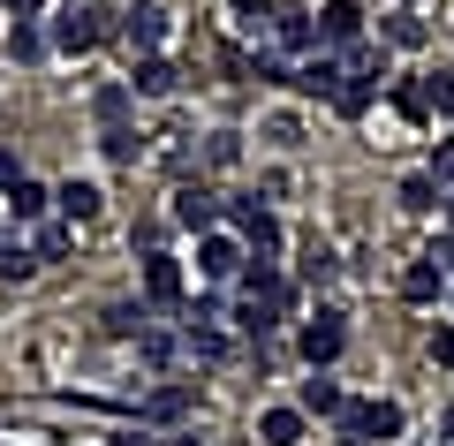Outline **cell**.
Segmentation results:
<instances>
[{"label": "cell", "mask_w": 454, "mask_h": 446, "mask_svg": "<svg viewBox=\"0 0 454 446\" xmlns=\"http://www.w3.org/2000/svg\"><path fill=\"white\" fill-rule=\"evenodd\" d=\"M46 38H53L61 53H91V46H106V38H121V16H114L106 0H98V8H61Z\"/></svg>", "instance_id": "obj_1"}, {"label": "cell", "mask_w": 454, "mask_h": 446, "mask_svg": "<svg viewBox=\"0 0 454 446\" xmlns=\"http://www.w3.org/2000/svg\"><path fill=\"white\" fill-rule=\"evenodd\" d=\"M333 424H340V439H348V446H372V439H402L409 416H402V401H348Z\"/></svg>", "instance_id": "obj_2"}, {"label": "cell", "mask_w": 454, "mask_h": 446, "mask_svg": "<svg viewBox=\"0 0 454 446\" xmlns=\"http://www.w3.org/2000/svg\"><path fill=\"white\" fill-rule=\"evenodd\" d=\"M340 348H348V325H340V310H318V318L295 325V356H303L310 371H333Z\"/></svg>", "instance_id": "obj_3"}, {"label": "cell", "mask_w": 454, "mask_h": 446, "mask_svg": "<svg viewBox=\"0 0 454 446\" xmlns=\"http://www.w3.org/2000/svg\"><path fill=\"white\" fill-rule=\"evenodd\" d=\"M227 220H235V235H243L250 257H280V220L258 205V197H227Z\"/></svg>", "instance_id": "obj_4"}, {"label": "cell", "mask_w": 454, "mask_h": 446, "mask_svg": "<svg viewBox=\"0 0 454 446\" xmlns=\"http://www.w3.org/2000/svg\"><path fill=\"white\" fill-rule=\"evenodd\" d=\"M167 212H175V227H190V235H212V227L227 220V205L205 190V182H175V205Z\"/></svg>", "instance_id": "obj_5"}, {"label": "cell", "mask_w": 454, "mask_h": 446, "mask_svg": "<svg viewBox=\"0 0 454 446\" xmlns=\"http://www.w3.org/2000/svg\"><path fill=\"white\" fill-rule=\"evenodd\" d=\"M243 265H250V250H243V235H197V272L205 280H243Z\"/></svg>", "instance_id": "obj_6"}, {"label": "cell", "mask_w": 454, "mask_h": 446, "mask_svg": "<svg viewBox=\"0 0 454 446\" xmlns=\"http://www.w3.org/2000/svg\"><path fill=\"white\" fill-rule=\"evenodd\" d=\"M121 46H129L137 61H152V53L167 46V8H152V0H137V8H121Z\"/></svg>", "instance_id": "obj_7"}, {"label": "cell", "mask_w": 454, "mask_h": 446, "mask_svg": "<svg viewBox=\"0 0 454 446\" xmlns=\"http://www.w3.org/2000/svg\"><path fill=\"white\" fill-rule=\"evenodd\" d=\"M288 91H303V98H333L340 91V53H303V61H295V76H288Z\"/></svg>", "instance_id": "obj_8"}, {"label": "cell", "mask_w": 454, "mask_h": 446, "mask_svg": "<svg viewBox=\"0 0 454 446\" xmlns=\"http://www.w3.org/2000/svg\"><path fill=\"white\" fill-rule=\"evenodd\" d=\"M364 38V8L356 0H325L318 8V46H356Z\"/></svg>", "instance_id": "obj_9"}, {"label": "cell", "mask_w": 454, "mask_h": 446, "mask_svg": "<svg viewBox=\"0 0 454 446\" xmlns=\"http://www.w3.org/2000/svg\"><path fill=\"white\" fill-rule=\"evenodd\" d=\"M295 409H303V416H340V409H348V394H340L333 371H310V379L295 386Z\"/></svg>", "instance_id": "obj_10"}, {"label": "cell", "mask_w": 454, "mask_h": 446, "mask_svg": "<svg viewBox=\"0 0 454 446\" xmlns=\"http://www.w3.org/2000/svg\"><path fill=\"white\" fill-rule=\"evenodd\" d=\"M182 287H190V280H182V257L152 250L145 257V295H152V303H182Z\"/></svg>", "instance_id": "obj_11"}, {"label": "cell", "mask_w": 454, "mask_h": 446, "mask_svg": "<svg viewBox=\"0 0 454 446\" xmlns=\"http://www.w3.org/2000/svg\"><path fill=\"white\" fill-rule=\"evenodd\" d=\"M129 91H137V98H175V91H182V68L167 61V53H152V61H137Z\"/></svg>", "instance_id": "obj_12"}, {"label": "cell", "mask_w": 454, "mask_h": 446, "mask_svg": "<svg viewBox=\"0 0 454 446\" xmlns=\"http://www.w3.org/2000/svg\"><path fill=\"white\" fill-rule=\"evenodd\" d=\"M439 295H447V272L432 257H409L402 265V303H439Z\"/></svg>", "instance_id": "obj_13"}, {"label": "cell", "mask_w": 454, "mask_h": 446, "mask_svg": "<svg viewBox=\"0 0 454 446\" xmlns=\"http://www.w3.org/2000/svg\"><path fill=\"white\" fill-rule=\"evenodd\" d=\"M53 205H61V220H68V227H91L98 212H106V197H98L91 182H61V190H53Z\"/></svg>", "instance_id": "obj_14"}, {"label": "cell", "mask_w": 454, "mask_h": 446, "mask_svg": "<svg viewBox=\"0 0 454 446\" xmlns=\"http://www.w3.org/2000/svg\"><path fill=\"white\" fill-rule=\"evenodd\" d=\"M303 431H310V416L295 409V401H288V409H265V416H258V439H265V446H303Z\"/></svg>", "instance_id": "obj_15"}, {"label": "cell", "mask_w": 454, "mask_h": 446, "mask_svg": "<svg viewBox=\"0 0 454 446\" xmlns=\"http://www.w3.org/2000/svg\"><path fill=\"white\" fill-rule=\"evenodd\" d=\"M340 76L387 83V46H372V38H356V46H340Z\"/></svg>", "instance_id": "obj_16"}, {"label": "cell", "mask_w": 454, "mask_h": 446, "mask_svg": "<svg viewBox=\"0 0 454 446\" xmlns=\"http://www.w3.org/2000/svg\"><path fill=\"white\" fill-rule=\"evenodd\" d=\"M325 106H333L340 121H364V113L379 106V83H364V76H340V91L325 98Z\"/></svg>", "instance_id": "obj_17"}, {"label": "cell", "mask_w": 454, "mask_h": 446, "mask_svg": "<svg viewBox=\"0 0 454 446\" xmlns=\"http://www.w3.org/2000/svg\"><path fill=\"white\" fill-rule=\"evenodd\" d=\"M129 106H137V91H129V76H121V83H98V98H91V113H98V129H121V121H129Z\"/></svg>", "instance_id": "obj_18"}, {"label": "cell", "mask_w": 454, "mask_h": 446, "mask_svg": "<svg viewBox=\"0 0 454 446\" xmlns=\"http://www.w3.org/2000/svg\"><path fill=\"white\" fill-rule=\"evenodd\" d=\"M424 38H432V23H424L417 8H394V16L379 23V46H424Z\"/></svg>", "instance_id": "obj_19"}, {"label": "cell", "mask_w": 454, "mask_h": 446, "mask_svg": "<svg viewBox=\"0 0 454 446\" xmlns=\"http://www.w3.org/2000/svg\"><path fill=\"white\" fill-rule=\"evenodd\" d=\"M387 106L402 113V121H432V98H424V76H402V83H387Z\"/></svg>", "instance_id": "obj_20"}, {"label": "cell", "mask_w": 454, "mask_h": 446, "mask_svg": "<svg viewBox=\"0 0 454 446\" xmlns=\"http://www.w3.org/2000/svg\"><path fill=\"white\" fill-rule=\"evenodd\" d=\"M98 152H106L114 167H137V160H145V137H137L129 121H121V129H98Z\"/></svg>", "instance_id": "obj_21"}, {"label": "cell", "mask_w": 454, "mask_h": 446, "mask_svg": "<svg viewBox=\"0 0 454 446\" xmlns=\"http://www.w3.org/2000/svg\"><path fill=\"white\" fill-rule=\"evenodd\" d=\"M182 356H197V364H220V356H227V333H220V325H182Z\"/></svg>", "instance_id": "obj_22"}, {"label": "cell", "mask_w": 454, "mask_h": 446, "mask_svg": "<svg viewBox=\"0 0 454 446\" xmlns=\"http://www.w3.org/2000/svg\"><path fill=\"white\" fill-rule=\"evenodd\" d=\"M46 205H53V190H46V182H31V175L8 190V212H16V220H46Z\"/></svg>", "instance_id": "obj_23"}, {"label": "cell", "mask_w": 454, "mask_h": 446, "mask_svg": "<svg viewBox=\"0 0 454 446\" xmlns=\"http://www.w3.org/2000/svg\"><path fill=\"white\" fill-rule=\"evenodd\" d=\"M190 401H197L190 386H152V394H145V416H152V424H175V416L190 409Z\"/></svg>", "instance_id": "obj_24"}, {"label": "cell", "mask_w": 454, "mask_h": 446, "mask_svg": "<svg viewBox=\"0 0 454 446\" xmlns=\"http://www.w3.org/2000/svg\"><path fill=\"white\" fill-rule=\"evenodd\" d=\"M145 325H152L145 303H114V310H106V333H114V340H145Z\"/></svg>", "instance_id": "obj_25"}, {"label": "cell", "mask_w": 454, "mask_h": 446, "mask_svg": "<svg viewBox=\"0 0 454 446\" xmlns=\"http://www.w3.org/2000/svg\"><path fill=\"white\" fill-rule=\"evenodd\" d=\"M68 242H76V227L46 220V227H38V242H31V257H38V265H46V257H68Z\"/></svg>", "instance_id": "obj_26"}, {"label": "cell", "mask_w": 454, "mask_h": 446, "mask_svg": "<svg viewBox=\"0 0 454 446\" xmlns=\"http://www.w3.org/2000/svg\"><path fill=\"white\" fill-rule=\"evenodd\" d=\"M31 272H38V257L23 250V242H0V280L16 287V280H31Z\"/></svg>", "instance_id": "obj_27"}, {"label": "cell", "mask_w": 454, "mask_h": 446, "mask_svg": "<svg viewBox=\"0 0 454 446\" xmlns=\"http://www.w3.org/2000/svg\"><path fill=\"white\" fill-rule=\"evenodd\" d=\"M46 46H53V38L38 31V23H16V38H8V53H16V61H38Z\"/></svg>", "instance_id": "obj_28"}, {"label": "cell", "mask_w": 454, "mask_h": 446, "mask_svg": "<svg viewBox=\"0 0 454 446\" xmlns=\"http://www.w3.org/2000/svg\"><path fill=\"white\" fill-rule=\"evenodd\" d=\"M424 175L439 182V197L454 190V137H439V144H432V167H424Z\"/></svg>", "instance_id": "obj_29"}, {"label": "cell", "mask_w": 454, "mask_h": 446, "mask_svg": "<svg viewBox=\"0 0 454 446\" xmlns=\"http://www.w3.org/2000/svg\"><path fill=\"white\" fill-rule=\"evenodd\" d=\"M402 205H409V212H432V205H439V182H432V175H409V182H402Z\"/></svg>", "instance_id": "obj_30"}, {"label": "cell", "mask_w": 454, "mask_h": 446, "mask_svg": "<svg viewBox=\"0 0 454 446\" xmlns=\"http://www.w3.org/2000/svg\"><path fill=\"white\" fill-rule=\"evenodd\" d=\"M205 160H212V167H235V160H243V137H235V129H220V137H205Z\"/></svg>", "instance_id": "obj_31"}, {"label": "cell", "mask_w": 454, "mask_h": 446, "mask_svg": "<svg viewBox=\"0 0 454 446\" xmlns=\"http://www.w3.org/2000/svg\"><path fill=\"white\" fill-rule=\"evenodd\" d=\"M137 348H145L152 364H167V356L182 348V333H167V325H145V340H137Z\"/></svg>", "instance_id": "obj_32"}, {"label": "cell", "mask_w": 454, "mask_h": 446, "mask_svg": "<svg viewBox=\"0 0 454 446\" xmlns=\"http://www.w3.org/2000/svg\"><path fill=\"white\" fill-rule=\"evenodd\" d=\"M424 98H432V113H454V76H424Z\"/></svg>", "instance_id": "obj_33"}, {"label": "cell", "mask_w": 454, "mask_h": 446, "mask_svg": "<svg viewBox=\"0 0 454 446\" xmlns=\"http://www.w3.org/2000/svg\"><path fill=\"white\" fill-rule=\"evenodd\" d=\"M424 257H432V265H439V272H447V280H454V227H447V235H439V242H432V250H424Z\"/></svg>", "instance_id": "obj_34"}, {"label": "cell", "mask_w": 454, "mask_h": 446, "mask_svg": "<svg viewBox=\"0 0 454 446\" xmlns=\"http://www.w3.org/2000/svg\"><path fill=\"white\" fill-rule=\"evenodd\" d=\"M16 182H23V160H16V152H8V144H0V197L16 190Z\"/></svg>", "instance_id": "obj_35"}, {"label": "cell", "mask_w": 454, "mask_h": 446, "mask_svg": "<svg viewBox=\"0 0 454 446\" xmlns=\"http://www.w3.org/2000/svg\"><path fill=\"white\" fill-rule=\"evenodd\" d=\"M432 364L454 371V325H439V333H432Z\"/></svg>", "instance_id": "obj_36"}, {"label": "cell", "mask_w": 454, "mask_h": 446, "mask_svg": "<svg viewBox=\"0 0 454 446\" xmlns=\"http://www.w3.org/2000/svg\"><path fill=\"white\" fill-rule=\"evenodd\" d=\"M8 8H16V23H31L38 8H46V0H8Z\"/></svg>", "instance_id": "obj_37"}, {"label": "cell", "mask_w": 454, "mask_h": 446, "mask_svg": "<svg viewBox=\"0 0 454 446\" xmlns=\"http://www.w3.org/2000/svg\"><path fill=\"white\" fill-rule=\"evenodd\" d=\"M439 431H447V446H454V409H447V416H439Z\"/></svg>", "instance_id": "obj_38"}, {"label": "cell", "mask_w": 454, "mask_h": 446, "mask_svg": "<svg viewBox=\"0 0 454 446\" xmlns=\"http://www.w3.org/2000/svg\"><path fill=\"white\" fill-rule=\"evenodd\" d=\"M61 8H98V0H61Z\"/></svg>", "instance_id": "obj_39"}, {"label": "cell", "mask_w": 454, "mask_h": 446, "mask_svg": "<svg viewBox=\"0 0 454 446\" xmlns=\"http://www.w3.org/2000/svg\"><path fill=\"white\" fill-rule=\"evenodd\" d=\"M114 446H152V439H114Z\"/></svg>", "instance_id": "obj_40"}, {"label": "cell", "mask_w": 454, "mask_h": 446, "mask_svg": "<svg viewBox=\"0 0 454 446\" xmlns=\"http://www.w3.org/2000/svg\"><path fill=\"white\" fill-rule=\"evenodd\" d=\"M167 446H197V439H167Z\"/></svg>", "instance_id": "obj_41"}, {"label": "cell", "mask_w": 454, "mask_h": 446, "mask_svg": "<svg viewBox=\"0 0 454 446\" xmlns=\"http://www.w3.org/2000/svg\"><path fill=\"white\" fill-rule=\"evenodd\" d=\"M447 310H454V280H447Z\"/></svg>", "instance_id": "obj_42"}, {"label": "cell", "mask_w": 454, "mask_h": 446, "mask_svg": "<svg viewBox=\"0 0 454 446\" xmlns=\"http://www.w3.org/2000/svg\"><path fill=\"white\" fill-rule=\"evenodd\" d=\"M402 8H424V0H402Z\"/></svg>", "instance_id": "obj_43"}, {"label": "cell", "mask_w": 454, "mask_h": 446, "mask_svg": "<svg viewBox=\"0 0 454 446\" xmlns=\"http://www.w3.org/2000/svg\"><path fill=\"white\" fill-rule=\"evenodd\" d=\"M121 8H137V0H121Z\"/></svg>", "instance_id": "obj_44"}, {"label": "cell", "mask_w": 454, "mask_h": 446, "mask_svg": "<svg viewBox=\"0 0 454 446\" xmlns=\"http://www.w3.org/2000/svg\"><path fill=\"white\" fill-rule=\"evenodd\" d=\"M333 446H348V439H333Z\"/></svg>", "instance_id": "obj_45"}]
</instances>
